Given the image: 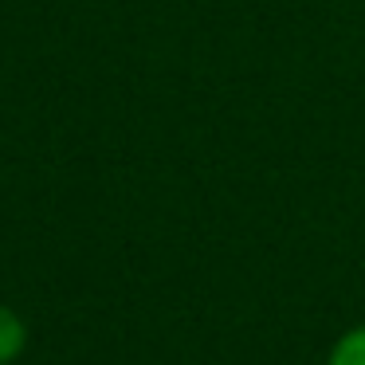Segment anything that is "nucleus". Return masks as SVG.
Segmentation results:
<instances>
[{"label":"nucleus","instance_id":"nucleus-1","mask_svg":"<svg viewBox=\"0 0 365 365\" xmlns=\"http://www.w3.org/2000/svg\"><path fill=\"white\" fill-rule=\"evenodd\" d=\"M28 346V326L9 302H0V365H12Z\"/></svg>","mask_w":365,"mask_h":365},{"label":"nucleus","instance_id":"nucleus-2","mask_svg":"<svg viewBox=\"0 0 365 365\" xmlns=\"http://www.w3.org/2000/svg\"><path fill=\"white\" fill-rule=\"evenodd\" d=\"M326 365H365V322L346 330L338 341H334Z\"/></svg>","mask_w":365,"mask_h":365}]
</instances>
